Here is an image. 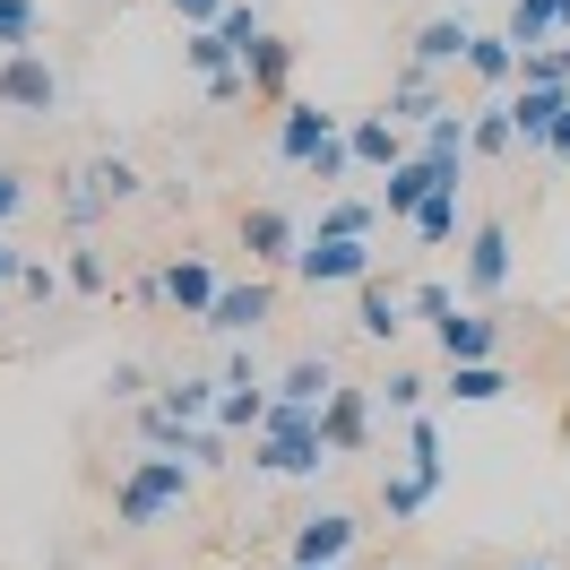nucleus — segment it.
<instances>
[{
  "mask_svg": "<svg viewBox=\"0 0 570 570\" xmlns=\"http://www.w3.org/2000/svg\"><path fill=\"white\" fill-rule=\"evenodd\" d=\"M250 466H268V475H321L328 441H321V406H294V397H268V415L250 432Z\"/></svg>",
  "mask_w": 570,
  "mask_h": 570,
  "instance_id": "nucleus-1",
  "label": "nucleus"
},
{
  "mask_svg": "<svg viewBox=\"0 0 570 570\" xmlns=\"http://www.w3.org/2000/svg\"><path fill=\"white\" fill-rule=\"evenodd\" d=\"M181 501H190V459L156 450V459H130L121 493H112V519H121V528H156V519L181 510Z\"/></svg>",
  "mask_w": 570,
  "mask_h": 570,
  "instance_id": "nucleus-2",
  "label": "nucleus"
},
{
  "mask_svg": "<svg viewBox=\"0 0 570 570\" xmlns=\"http://www.w3.org/2000/svg\"><path fill=\"white\" fill-rule=\"evenodd\" d=\"M294 277L303 285H363L372 277V234H312L294 250Z\"/></svg>",
  "mask_w": 570,
  "mask_h": 570,
  "instance_id": "nucleus-3",
  "label": "nucleus"
},
{
  "mask_svg": "<svg viewBox=\"0 0 570 570\" xmlns=\"http://www.w3.org/2000/svg\"><path fill=\"white\" fill-rule=\"evenodd\" d=\"M0 105H9V112H52V105H61V70L43 61L36 43L0 52Z\"/></svg>",
  "mask_w": 570,
  "mask_h": 570,
  "instance_id": "nucleus-4",
  "label": "nucleus"
},
{
  "mask_svg": "<svg viewBox=\"0 0 570 570\" xmlns=\"http://www.w3.org/2000/svg\"><path fill=\"white\" fill-rule=\"evenodd\" d=\"M328 139H346V112H321V105H277V156H285V165H312Z\"/></svg>",
  "mask_w": 570,
  "mask_h": 570,
  "instance_id": "nucleus-5",
  "label": "nucleus"
},
{
  "mask_svg": "<svg viewBox=\"0 0 570 570\" xmlns=\"http://www.w3.org/2000/svg\"><path fill=\"white\" fill-rule=\"evenodd\" d=\"M459 285L475 294V303H493L501 285H510V225H493V216H484V225L466 234V268H459Z\"/></svg>",
  "mask_w": 570,
  "mask_h": 570,
  "instance_id": "nucleus-6",
  "label": "nucleus"
},
{
  "mask_svg": "<svg viewBox=\"0 0 570 570\" xmlns=\"http://www.w3.org/2000/svg\"><path fill=\"white\" fill-rule=\"evenodd\" d=\"M466 121H475V112H459V105H441L424 121V156H432V174L450 181V190H459L466 165H475V130H466Z\"/></svg>",
  "mask_w": 570,
  "mask_h": 570,
  "instance_id": "nucleus-7",
  "label": "nucleus"
},
{
  "mask_svg": "<svg viewBox=\"0 0 570 570\" xmlns=\"http://www.w3.org/2000/svg\"><path fill=\"white\" fill-rule=\"evenodd\" d=\"M268 312H277V285L250 277V285H225V294L208 303V328H216V337H259Z\"/></svg>",
  "mask_w": 570,
  "mask_h": 570,
  "instance_id": "nucleus-8",
  "label": "nucleus"
},
{
  "mask_svg": "<svg viewBox=\"0 0 570 570\" xmlns=\"http://www.w3.org/2000/svg\"><path fill=\"white\" fill-rule=\"evenodd\" d=\"M346 147H355V174H390L397 156H415L406 121H390V112H346Z\"/></svg>",
  "mask_w": 570,
  "mask_h": 570,
  "instance_id": "nucleus-9",
  "label": "nucleus"
},
{
  "mask_svg": "<svg viewBox=\"0 0 570 570\" xmlns=\"http://www.w3.org/2000/svg\"><path fill=\"white\" fill-rule=\"evenodd\" d=\"M147 450H174V459H190V466H208V459H225V424H181V415H165V406H147Z\"/></svg>",
  "mask_w": 570,
  "mask_h": 570,
  "instance_id": "nucleus-10",
  "label": "nucleus"
},
{
  "mask_svg": "<svg viewBox=\"0 0 570 570\" xmlns=\"http://www.w3.org/2000/svg\"><path fill=\"white\" fill-rule=\"evenodd\" d=\"M432 190H450V181L432 174V156H424V147H415V156H397L390 174H381V216H390V225H406V216L424 208Z\"/></svg>",
  "mask_w": 570,
  "mask_h": 570,
  "instance_id": "nucleus-11",
  "label": "nucleus"
},
{
  "mask_svg": "<svg viewBox=\"0 0 570 570\" xmlns=\"http://www.w3.org/2000/svg\"><path fill=\"white\" fill-rule=\"evenodd\" d=\"M321 441H328V459H355L363 441H372V397L363 390H328V406H321Z\"/></svg>",
  "mask_w": 570,
  "mask_h": 570,
  "instance_id": "nucleus-12",
  "label": "nucleus"
},
{
  "mask_svg": "<svg viewBox=\"0 0 570 570\" xmlns=\"http://www.w3.org/2000/svg\"><path fill=\"white\" fill-rule=\"evenodd\" d=\"M406 312H415V303H406L397 285H381V268H372V277L355 285V328L372 337V346H397V328H406Z\"/></svg>",
  "mask_w": 570,
  "mask_h": 570,
  "instance_id": "nucleus-13",
  "label": "nucleus"
},
{
  "mask_svg": "<svg viewBox=\"0 0 570 570\" xmlns=\"http://www.w3.org/2000/svg\"><path fill=\"white\" fill-rule=\"evenodd\" d=\"M355 510H312L303 528H294V562H346L355 553Z\"/></svg>",
  "mask_w": 570,
  "mask_h": 570,
  "instance_id": "nucleus-14",
  "label": "nucleus"
},
{
  "mask_svg": "<svg viewBox=\"0 0 570 570\" xmlns=\"http://www.w3.org/2000/svg\"><path fill=\"white\" fill-rule=\"evenodd\" d=\"M243 250H250V268H294V216L285 208H243Z\"/></svg>",
  "mask_w": 570,
  "mask_h": 570,
  "instance_id": "nucleus-15",
  "label": "nucleus"
},
{
  "mask_svg": "<svg viewBox=\"0 0 570 570\" xmlns=\"http://www.w3.org/2000/svg\"><path fill=\"white\" fill-rule=\"evenodd\" d=\"M432 337H441V355H450V363H493L501 355V321H493V312H450Z\"/></svg>",
  "mask_w": 570,
  "mask_h": 570,
  "instance_id": "nucleus-16",
  "label": "nucleus"
},
{
  "mask_svg": "<svg viewBox=\"0 0 570 570\" xmlns=\"http://www.w3.org/2000/svg\"><path fill=\"white\" fill-rule=\"evenodd\" d=\"M156 285H165V303H174V312H190V321H208V303H216V294H225L208 259H174V268H165V277H156Z\"/></svg>",
  "mask_w": 570,
  "mask_h": 570,
  "instance_id": "nucleus-17",
  "label": "nucleus"
},
{
  "mask_svg": "<svg viewBox=\"0 0 570 570\" xmlns=\"http://www.w3.org/2000/svg\"><path fill=\"white\" fill-rule=\"evenodd\" d=\"M562 105H570V87H519V96H510V130H519V147H544V130L562 121Z\"/></svg>",
  "mask_w": 570,
  "mask_h": 570,
  "instance_id": "nucleus-18",
  "label": "nucleus"
},
{
  "mask_svg": "<svg viewBox=\"0 0 570 570\" xmlns=\"http://www.w3.org/2000/svg\"><path fill=\"white\" fill-rule=\"evenodd\" d=\"M441 397H450V406H493V397H510V372H501V355L493 363H450Z\"/></svg>",
  "mask_w": 570,
  "mask_h": 570,
  "instance_id": "nucleus-19",
  "label": "nucleus"
},
{
  "mask_svg": "<svg viewBox=\"0 0 570 570\" xmlns=\"http://www.w3.org/2000/svg\"><path fill=\"white\" fill-rule=\"evenodd\" d=\"M570 36V0H510V43L528 52V43H553Z\"/></svg>",
  "mask_w": 570,
  "mask_h": 570,
  "instance_id": "nucleus-20",
  "label": "nucleus"
},
{
  "mask_svg": "<svg viewBox=\"0 0 570 570\" xmlns=\"http://www.w3.org/2000/svg\"><path fill=\"white\" fill-rule=\"evenodd\" d=\"M466 78H484V87H519V43H510V27L466 43Z\"/></svg>",
  "mask_w": 570,
  "mask_h": 570,
  "instance_id": "nucleus-21",
  "label": "nucleus"
},
{
  "mask_svg": "<svg viewBox=\"0 0 570 570\" xmlns=\"http://www.w3.org/2000/svg\"><path fill=\"white\" fill-rule=\"evenodd\" d=\"M243 70H250V96H285V70H294V43L285 36H259L243 52Z\"/></svg>",
  "mask_w": 570,
  "mask_h": 570,
  "instance_id": "nucleus-22",
  "label": "nucleus"
},
{
  "mask_svg": "<svg viewBox=\"0 0 570 570\" xmlns=\"http://www.w3.org/2000/svg\"><path fill=\"white\" fill-rule=\"evenodd\" d=\"M466 27L459 18H424V27H415V61H424V70H450V61H466Z\"/></svg>",
  "mask_w": 570,
  "mask_h": 570,
  "instance_id": "nucleus-23",
  "label": "nucleus"
},
{
  "mask_svg": "<svg viewBox=\"0 0 570 570\" xmlns=\"http://www.w3.org/2000/svg\"><path fill=\"white\" fill-rule=\"evenodd\" d=\"M216 390H225V381H165V390H156V406H165V415H181V424H216Z\"/></svg>",
  "mask_w": 570,
  "mask_h": 570,
  "instance_id": "nucleus-24",
  "label": "nucleus"
},
{
  "mask_svg": "<svg viewBox=\"0 0 570 570\" xmlns=\"http://www.w3.org/2000/svg\"><path fill=\"white\" fill-rule=\"evenodd\" d=\"M259 415H268V390H259V381H225V390H216V424L225 432H259Z\"/></svg>",
  "mask_w": 570,
  "mask_h": 570,
  "instance_id": "nucleus-25",
  "label": "nucleus"
},
{
  "mask_svg": "<svg viewBox=\"0 0 570 570\" xmlns=\"http://www.w3.org/2000/svg\"><path fill=\"white\" fill-rule=\"evenodd\" d=\"M328 390H337L328 355H303V363H285V381H277V397H294V406H328Z\"/></svg>",
  "mask_w": 570,
  "mask_h": 570,
  "instance_id": "nucleus-26",
  "label": "nucleus"
},
{
  "mask_svg": "<svg viewBox=\"0 0 570 570\" xmlns=\"http://www.w3.org/2000/svg\"><path fill=\"white\" fill-rule=\"evenodd\" d=\"M406 466L424 475L432 493H441V475H450V459H441V424H432L424 406H415V424H406Z\"/></svg>",
  "mask_w": 570,
  "mask_h": 570,
  "instance_id": "nucleus-27",
  "label": "nucleus"
},
{
  "mask_svg": "<svg viewBox=\"0 0 570 570\" xmlns=\"http://www.w3.org/2000/svg\"><path fill=\"white\" fill-rule=\"evenodd\" d=\"M432 112H441V96H432V70L415 61V70L397 78V96H390V121H406V130H424Z\"/></svg>",
  "mask_w": 570,
  "mask_h": 570,
  "instance_id": "nucleus-28",
  "label": "nucleus"
},
{
  "mask_svg": "<svg viewBox=\"0 0 570 570\" xmlns=\"http://www.w3.org/2000/svg\"><path fill=\"white\" fill-rule=\"evenodd\" d=\"M181 61H190L199 78H216V70H243V52H234V43L216 36V27H190V36H181Z\"/></svg>",
  "mask_w": 570,
  "mask_h": 570,
  "instance_id": "nucleus-29",
  "label": "nucleus"
},
{
  "mask_svg": "<svg viewBox=\"0 0 570 570\" xmlns=\"http://www.w3.org/2000/svg\"><path fill=\"white\" fill-rule=\"evenodd\" d=\"M321 234H381V199H355V190H337L321 208Z\"/></svg>",
  "mask_w": 570,
  "mask_h": 570,
  "instance_id": "nucleus-30",
  "label": "nucleus"
},
{
  "mask_svg": "<svg viewBox=\"0 0 570 570\" xmlns=\"http://www.w3.org/2000/svg\"><path fill=\"white\" fill-rule=\"evenodd\" d=\"M519 87H570V43H528L519 52Z\"/></svg>",
  "mask_w": 570,
  "mask_h": 570,
  "instance_id": "nucleus-31",
  "label": "nucleus"
},
{
  "mask_svg": "<svg viewBox=\"0 0 570 570\" xmlns=\"http://www.w3.org/2000/svg\"><path fill=\"white\" fill-rule=\"evenodd\" d=\"M406 225H415V243H432V250H441L450 234H459V190H432V199H424L415 216H406Z\"/></svg>",
  "mask_w": 570,
  "mask_h": 570,
  "instance_id": "nucleus-32",
  "label": "nucleus"
},
{
  "mask_svg": "<svg viewBox=\"0 0 570 570\" xmlns=\"http://www.w3.org/2000/svg\"><path fill=\"white\" fill-rule=\"evenodd\" d=\"M424 501H432V484L415 475V466H390V475H381V510H390V519H415Z\"/></svg>",
  "mask_w": 570,
  "mask_h": 570,
  "instance_id": "nucleus-33",
  "label": "nucleus"
},
{
  "mask_svg": "<svg viewBox=\"0 0 570 570\" xmlns=\"http://www.w3.org/2000/svg\"><path fill=\"white\" fill-rule=\"evenodd\" d=\"M43 36V9L36 0H0V52H18V43Z\"/></svg>",
  "mask_w": 570,
  "mask_h": 570,
  "instance_id": "nucleus-34",
  "label": "nucleus"
},
{
  "mask_svg": "<svg viewBox=\"0 0 570 570\" xmlns=\"http://www.w3.org/2000/svg\"><path fill=\"white\" fill-rule=\"evenodd\" d=\"M466 130H475V156H501V147H519V130H510V105H484L475 121H466Z\"/></svg>",
  "mask_w": 570,
  "mask_h": 570,
  "instance_id": "nucleus-35",
  "label": "nucleus"
},
{
  "mask_svg": "<svg viewBox=\"0 0 570 570\" xmlns=\"http://www.w3.org/2000/svg\"><path fill=\"white\" fill-rule=\"evenodd\" d=\"M216 36L234 43V52H250V43L268 36V27H259V9H250V0H234V9H225V18H216Z\"/></svg>",
  "mask_w": 570,
  "mask_h": 570,
  "instance_id": "nucleus-36",
  "label": "nucleus"
},
{
  "mask_svg": "<svg viewBox=\"0 0 570 570\" xmlns=\"http://www.w3.org/2000/svg\"><path fill=\"white\" fill-rule=\"evenodd\" d=\"M303 174H312V181H346V174H355V147H346V139H328L321 156L303 165Z\"/></svg>",
  "mask_w": 570,
  "mask_h": 570,
  "instance_id": "nucleus-37",
  "label": "nucleus"
},
{
  "mask_svg": "<svg viewBox=\"0 0 570 570\" xmlns=\"http://www.w3.org/2000/svg\"><path fill=\"white\" fill-rule=\"evenodd\" d=\"M87 181H96L105 199H130V190H139V174H130L121 156H105V165H87Z\"/></svg>",
  "mask_w": 570,
  "mask_h": 570,
  "instance_id": "nucleus-38",
  "label": "nucleus"
},
{
  "mask_svg": "<svg viewBox=\"0 0 570 570\" xmlns=\"http://www.w3.org/2000/svg\"><path fill=\"white\" fill-rule=\"evenodd\" d=\"M406 303H415V321H450V312H459V294H450V285H415V294H406Z\"/></svg>",
  "mask_w": 570,
  "mask_h": 570,
  "instance_id": "nucleus-39",
  "label": "nucleus"
},
{
  "mask_svg": "<svg viewBox=\"0 0 570 570\" xmlns=\"http://www.w3.org/2000/svg\"><path fill=\"white\" fill-rule=\"evenodd\" d=\"M165 9H174L181 27H216V18H225V9H234V0H165Z\"/></svg>",
  "mask_w": 570,
  "mask_h": 570,
  "instance_id": "nucleus-40",
  "label": "nucleus"
},
{
  "mask_svg": "<svg viewBox=\"0 0 570 570\" xmlns=\"http://www.w3.org/2000/svg\"><path fill=\"white\" fill-rule=\"evenodd\" d=\"M381 390H390V406H397V415H415V406H424V381H415V372H390Z\"/></svg>",
  "mask_w": 570,
  "mask_h": 570,
  "instance_id": "nucleus-41",
  "label": "nucleus"
},
{
  "mask_svg": "<svg viewBox=\"0 0 570 570\" xmlns=\"http://www.w3.org/2000/svg\"><path fill=\"white\" fill-rule=\"evenodd\" d=\"M70 285H78V294H105V259H96V250H78V259H70Z\"/></svg>",
  "mask_w": 570,
  "mask_h": 570,
  "instance_id": "nucleus-42",
  "label": "nucleus"
},
{
  "mask_svg": "<svg viewBox=\"0 0 570 570\" xmlns=\"http://www.w3.org/2000/svg\"><path fill=\"white\" fill-rule=\"evenodd\" d=\"M208 96H216V105H243V96H250V70H216Z\"/></svg>",
  "mask_w": 570,
  "mask_h": 570,
  "instance_id": "nucleus-43",
  "label": "nucleus"
},
{
  "mask_svg": "<svg viewBox=\"0 0 570 570\" xmlns=\"http://www.w3.org/2000/svg\"><path fill=\"white\" fill-rule=\"evenodd\" d=\"M18 208H27V174H9V165H0V225H9Z\"/></svg>",
  "mask_w": 570,
  "mask_h": 570,
  "instance_id": "nucleus-44",
  "label": "nucleus"
},
{
  "mask_svg": "<svg viewBox=\"0 0 570 570\" xmlns=\"http://www.w3.org/2000/svg\"><path fill=\"white\" fill-rule=\"evenodd\" d=\"M105 390H112V397H139V390H147V372H139V363H112Z\"/></svg>",
  "mask_w": 570,
  "mask_h": 570,
  "instance_id": "nucleus-45",
  "label": "nucleus"
},
{
  "mask_svg": "<svg viewBox=\"0 0 570 570\" xmlns=\"http://www.w3.org/2000/svg\"><path fill=\"white\" fill-rule=\"evenodd\" d=\"M18 285H27V294H36V303H52V285H61V277H52V268H43V259H27V268H18Z\"/></svg>",
  "mask_w": 570,
  "mask_h": 570,
  "instance_id": "nucleus-46",
  "label": "nucleus"
},
{
  "mask_svg": "<svg viewBox=\"0 0 570 570\" xmlns=\"http://www.w3.org/2000/svg\"><path fill=\"white\" fill-rule=\"evenodd\" d=\"M544 156H562V165H570V105H562V121L544 130Z\"/></svg>",
  "mask_w": 570,
  "mask_h": 570,
  "instance_id": "nucleus-47",
  "label": "nucleus"
},
{
  "mask_svg": "<svg viewBox=\"0 0 570 570\" xmlns=\"http://www.w3.org/2000/svg\"><path fill=\"white\" fill-rule=\"evenodd\" d=\"M18 268H27V259H18V250L0 243V285H18Z\"/></svg>",
  "mask_w": 570,
  "mask_h": 570,
  "instance_id": "nucleus-48",
  "label": "nucleus"
},
{
  "mask_svg": "<svg viewBox=\"0 0 570 570\" xmlns=\"http://www.w3.org/2000/svg\"><path fill=\"white\" fill-rule=\"evenodd\" d=\"M294 570H346V562H294Z\"/></svg>",
  "mask_w": 570,
  "mask_h": 570,
  "instance_id": "nucleus-49",
  "label": "nucleus"
},
{
  "mask_svg": "<svg viewBox=\"0 0 570 570\" xmlns=\"http://www.w3.org/2000/svg\"><path fill=\"white\" fill-rule=\"evenodd\" d=\"M519 570H553V562H519Z\"/></svg>",
  "mask_w": 570,
  "mask_h": 570,
  "instance_id": "nucleus-50",
  "label": "nucleus"
}]
</instances>
